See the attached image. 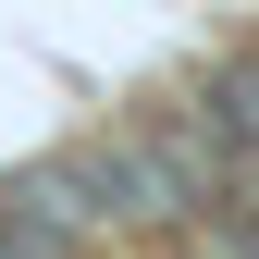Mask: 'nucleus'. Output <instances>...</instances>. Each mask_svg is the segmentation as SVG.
Segmentation results:
<instances>
[{
  "mask_svg": "<svg viewBox=\"0 0 259 259\" xmlns=\"http://www.w3.org/2000/svg\"><path fill=\"white\" fill-rule=\"evenodd\" d=\"M87 222L62 210V185L50 173H25V185H0V259H74Z\"/></svg>",
  "mask_w": 259,
  "mask_h": 259,
  "instance_id": "nucleus-1",
  "label": "nucleus"
},
{
  "mask_svg": "<svg viewBox=\"0 0 259 259\" xmlns=\"http://www.w3.org/2000/svg\"><path fill=\"white\" fill-rule=\"evenodd\" d=\"M222 259H247V247H222Z\"/></svg>",
  "mask_w": 259,
  "mask_h": 259,
  "instance_id": "nucleus-2",
  "label": "nucleus"
}]
</instances>
